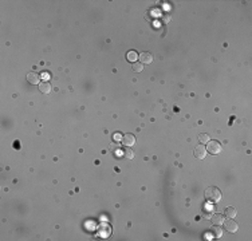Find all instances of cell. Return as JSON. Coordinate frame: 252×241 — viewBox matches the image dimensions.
<instances>
[{"instance_id":"obj_1","label":"cell","mask_w":252,"mask_h":241,"mask_svg":"<svg viewBox=\"0 0 252 241\" xmlns=\"http://www.w3.org/2000/svg\"><path fill=\"white\" fill-rule=\"evenodd\" d=\"M221 191H220V189H217L216 186H209L206 187L205 190V198L211 201V202H219L220 200H221Z\"/></svg>"},{"instance_id":"obj_2","label":"cell","mask_w":252,"mask_h":241,"mask_svg":"<svg viewBox=\"0 0 252 241\" xmlns=\"http://www.w3.org/2000/svg\"><path fill=\"white\" fill-rule=\"evenodd\" d=\"M206 151H209L211 154H213V155H216V154H220L221 153V149H223V146H221V144H220L219 141H208L206 142Z\"/></svg>"},{"instance_id":"obj_3","label":"cell","mask_w":252,"mask_h":241,"mask_svg":"<svg viewBox=\"0 0 252 241\" xmlns=\"http://www.w3.org/2000/svg\"><path fill=\"white\" fill-rule=\"evenodd\" d=\"M224 228H225V230L229 232V233H235V232L237 230V228H239V225L236 224L235 221H233V218H229V220L224 221Z\"/></svg>"},{"instance_id":"obj_4","label":"cell","mask_w":252,"mask_h":241,"mask_svg":"<svg viewBox=\"0 0 252 241\" xmlns=\"http://www.w3.org/2000/svg\"><path fill=\"white\" fill-rule=\"evenodd\" d=\"M206 155V149H205V146L202 145V144H200V145H197L196 147H195V157L197 158V159H202Z\"/></svg>"},{"instance_id":"obj_5","label":"cell","mask_w":252,"mask_h":241,"mask_svg":"<svg viewBox=\"0 0 252 241\" xmlns=\"http://www.w3.org/2000/svg\"><path fill=\"white\" fill-rule=\"evenodd\" d=\"M215 214V206L211 204H206L202 206V216L205 218H211Z\"/></svg>"},{"instance_id":"obj_6","label":"cell","mask_w":252,"mask_h":241,"mask_svg":"<svg viewBox=\"0 0 252 241\" xmlns=\"http://www.w3.org/2000/svg\"><path fill=\"white\" fill-rule=\"evenodd\" d=\"M121 142H122L125 146L130 147V146H133L134 144H136V137H134L133 134H125V135H122V141Z\"/></svg>"},{"instance_id":"obj_7","label":"cell","mask_w":252,"mask_h":241,"mask_svg":"<svg viewBox=\"0 0 252 241\" xmlns=\"http://www.w3.org/2000/svg\"><path fill=\"white\" fill-rule=\"evenodd\" d=\"M139 58V62H141L142 64H150L153 62V55L150 52H142L138 55Z\"/></svg>"},{"instance_id":"obj_8","label":"cell","mask_w":252,"mask_h":241,"mask_svg":"<svg viewBox=\"0 0 252 241\" xmlns=\"http://www.w3.org/2000/svg\"><path fill=\"white\" fill-rule=\"evenodd\" d=\"M27 80H28L31 84H38L40 78L36 73H30V74H27Z\"/></svg>"},{"instance_id":"obj_9","label":"cell","mask_w":252,"mask_h":241,"mask_svg":"<svg viewBox=\"0 0 252 241\" xmlns=\"http://www.w3.org/2000/svg\"><path fill=\"white\" fill-rule=\"evenodd\" d=\"M110 233H111V229H110V226L109 225H105V226H101L99 228V236H101V237H109V236H110Z\"/></svg>"},{"instance_id":"obj_10","label":"cell","mask_w":252,"mask_h":241,"mask_svg":"<svg viewBox=\"0 0 252 241\" xmlns=\"http://www.w3.org/2000/svg\"><path fill=\"white\" fill-rule=\"evenodd\" d=\"M39 90H40V92H43V94L51 92V84L48 82H42L39 84Z\"/></svg>"},{"instance_id":"obj_11","label":"cell","mask_w":252,"mask_h":241,"mask_svg":"<svg viewBox=\"0 0 252 241\" xmlns=\"http://www.w3.org/2000/svg\"><path fill=\"white\" fill-rule=\"evenodd\" d=\"M211 220H212V222L215 225H223L224 217L221 216V214H213V216L211 217Z\"/></svg>"},{"instance_id":"obj_12","label":"cell","mask_w":252,"mask_h":241,"mask_svg":"<svg viewBox=\"0 0 252 241\" xmlns=\"http://www.w3.org/2000/svg\"><path fill=\"white\" fill-rule=\"evenodd\" d=\"M225 216L229 217V218H233V217L236 216V209L233 208V206H228L225 209Z\"/></svg>"},{"instance_id":"obj_13","label":"cell","mask_w":252,"mask_h":241,"mask_svg":"<svg viewBox=\"0 0 252 241\" xmlns=\"http://www.w3.org/2000/svg\"><path fill=\"white\" fill-rule=\"evenodd\" d=\"M126 58H128V60H130V62H133V63H134V62H137L138 55H137L136 51H129L128 52V56H126Z\"/></svg>"},{"instance_id":"obj_14","label":"cell","mask_w":252,"mask_h":241,"mask_svg":"<svg viewBox=\"0 0 252 241\" xmlns=\"http://www.w3.org/2000/svg\"><path fill=\"white\" fill-rule=\"evenodd\" d=\"M212 233H213V236H215V239H220L223 236V230H221V228H212Z\"/></svg>"},{"instance_id":"obj_15","label":"cell","mask_w":252,"mask_h":241,"mask_svg":"<svg viewBox=\"0 0 252 241\" xmlns=\"http://www.w3.org/2000/svg\"><path fill=\"white\" fill-rule=\"evenodd\" d=\"M124 155L128 159H133V157H134V153H133V150L132 149H129L128 146H126V149H125V151H124Z\"/></svg>"},{"instance_id":"obj_16","label":"cell","mask_w":252,"mask_h":241,"mask_svg":"<svg viewBox=\"0 0 252 241\" xmlns=\"http://www.w3.org/2000/svg\"><path fill=\"white\" fill-rule=\"evenodd\" d=\"M199 141L201 142L202 145H204V144H206V142L209 141V137H208V134H200V135H199Z\"/></svg>"},{"instance_id":"obj_17","label":"cell","mask_w":252,"mask_h":241,"mask_svg":"<svg viewBox=\"0 0 252 241\" xmlns=\"http://www.w3.org/2000/svg\"><path fill=\"white\" fill-rule=\"evenodd\" d=\"M143 70V64L142 63H134L133 64V71H136V73H139V71Z\"/></svg>"},{"instance_id":"obj_18","label":"cell","mask_w":252,"mask_h":241,"mask_svg":"<svg viewBox=\"0 0 252 241\" xmlns=\"http://www.w3.org/2000/svg\"><path fill=\"white\" fill-rule=\"evenodd\" d=\"M113 139L117 141V142H118V141H122V135H121V134H114Z\"/></svg>"},{"instance_id":"obj_19","label":"cell","mask_w":252,"mask_h":241,"mask_svg":"<svg viewBox=\"0 0 252 241\" xmlns=\"http://www.w3.org/2000/svg\"><path fill=\"white\" fill-rule=\"evenodd\" d=\"M162 20H164V23H166V21H169V20H170V15H168V13H165V15L162 16Z\"/></svg>"}]
</instances>
